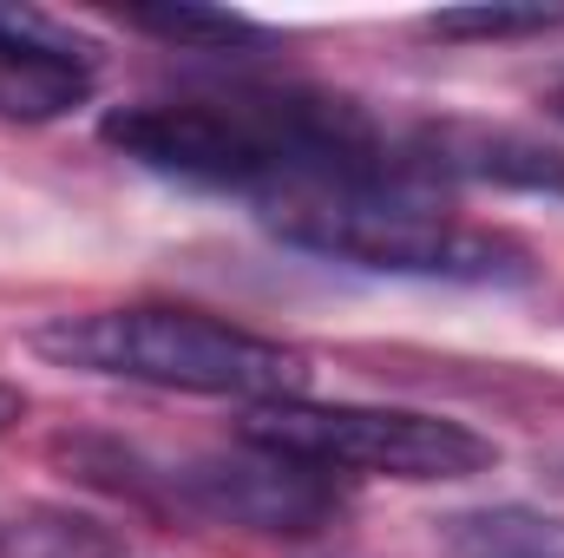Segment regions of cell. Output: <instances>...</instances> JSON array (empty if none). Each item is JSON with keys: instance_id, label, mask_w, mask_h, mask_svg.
Wrapping results in <instances>:
<instances>
[{"instance_id": "3", "label": "cell", "mask_w": 564, "mask_h": 558, "mask_svg": "<svg viewBox=\"0 0 564 558\" xmlns=\"http://www.w3.org/2000/svg\"><path fill=\"white\" fill-rule=\"evenodd\" d=\"M250 447H270L289 460H308L322 473H375V480H408V486H433V480H473L499 466V447L446 415H421V408H361V401H270L250 408L243 427Z\"/></svg>"}, {"instance_id": "8", "label": "cell", "mask_w": 564, "mask_h": 558, "mask_svg": "<svg viewBox=\"0 0 564 558\" xmlns=\"http://www.w3.org/2000/svg\"><path fill=\"white\" fill-rule=\"evenodd\" d=\"M132 26L171 40V46H197V53H230V46H263L270 40L257 20L224 13V7H132Z\"/></svg>"}, {"instance_id": "5", "label": "cell", "mask_w": 564, "mask_h": 558, "mask_svg": "<svg viewBox=\"0 0 564 558\" xmlns=\"http://www.w3.org/2000/svg\"><path fill=\"white\" fill-rule=\"evenodd\" d=\"M93 99V60L40 13H0V119L46 126Z\"/></svg>"}, {"instance_id": "9", "label": "cell", "mask_w": 564, "mask_h": 558, "mask_svg": "<svg viewBox=\"0 0 564 558\" xmlns=\"http://www.w3.org/2000/svg\"><path fill=\"white\" fill-rule=\"evenodd\" d=\"M552 26H564V7H446L426 20V33L440 40H525Z\"/></svg>"}, {"instance_id": "10", "label": "cell", "mask_w": 564, "mask_h": 558, "mask_svg": "<svg viewBox=\"0 0 564 558\" xmlns=\"http://www.w3.org/2000/svg\"><path fill=\"white\" fill-rule=\"evenodd\" d=\"M20 415H26V395H20L13 382H0V433H7V427H13Z\"/></svg>"}, {"instance_id": "11", "label": "cell", "mask_w": 564, "mask_h": 558, "mask_svg": "<svg viewBox=\"0 0 564 558\" xmlns=\"http://www.w3.org/2000/svg\"><path fill=\"white\" fill-rule=\"evenodd\" d=\"M552 106H558V112H564V86H558V99H552Z\"/></svg>"}, {"instance_id": "7", "label": "cell", "mask_w": 564, "mask_h": 558, "mask_svg": "<svg viewBox=\"0 0 564 558\" xmlns=\"http://www.w3.org/2000/svg\"><path fill=\"white\" fill-rule=\"evenodd\" d=\"M0 558H119V539L66 506H26L0 519Z\"/></svg>"}, {"instance_id": "6", "label": "cell", "mask_w": 564, "mask_h": 558, "mask_svg": "<svg viewBox=\"0 0 564 558\" xmlns=\"http://www.w3.org/2000/svg\"><path fill=\"white\" fill-rule=\"evenodd\" d=\"M408 171L564 197V151L545 139H525L512 126H426L414 139V151H408Z\"/></svg>"}, {"instance_id": "1", "label": "cell", "mask_w": 564, "mask_h": 558, "mask_svg": "<svg viewBox=\"0 0 564 558\" xmlns=\"http://www.w3.org/2000/svg\"><path fill=\"white\" fill-rule=\"evenodd\" d=\"M33 355L53 368L106 375V382H139L171 395H210V401H302L308 395V355L276 335L217 322L204 309H171V302H132V309H86V315H53L33 329Z\"/></svg>"}, {"instance_id": "4", "label": "cell", "mask_w": 564, "mask_h": 558, "mask_svg": "<svg viewBox=\"0 0 564 558\" xmlns=\"http://www.w3.org/2000/svg\"><path fill=\"white\" fill-rule=\"evenodd\" d=\"M164 480L184 506H197L210 519H230V526H250V533H282V539L322 533L341 513L335 473H322L308 460H289V453H270V447L204 453V460H191Z\"/></svg>"}, {"instance_id": "2", "label": "cell", "mask_w": 564, "mask_h": 558, "mask_svg": "<svg viewBox=\"0 0 564 558\" xmlns=\"http://www.w3.org/2000/svg\"><path fill=\"white\" fill-rule=\"evenodd\" d=\"M270 230L282 244L375 270V277H433V282H525L539 264L519 237L440 217L408 178L394 184H295L270 191Z\"/></svg>"}]
</instances>
